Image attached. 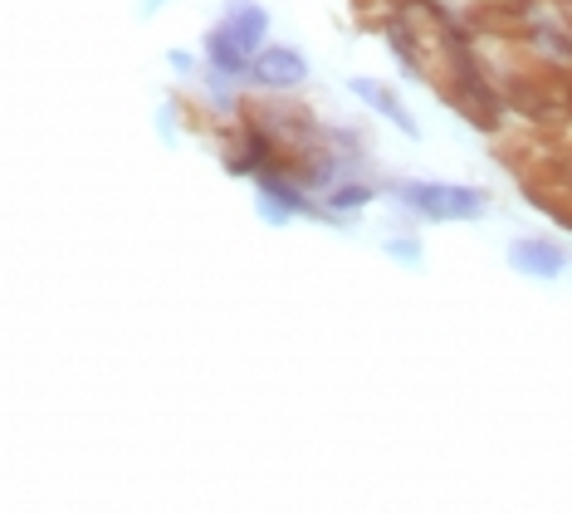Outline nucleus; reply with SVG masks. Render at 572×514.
<instances>
[{"instance_id":"f257e3e1","label":"nucleus","mask_w":572,"mask_h":514,"mask_svg":"<svg viewBox=\"0 0 572 514\" xmlns=\"http://www.w3.org/2000/svg\"><path fill=\"white\" fill-rule=\"evenodd\" d=\"M401 196L431 216V221H465V216H480L484 211V191L475 187H445V182H416V187H401Z\"/></svg>"},{"instance_id":"f03ea898","label":"nucleus","mask_w":572,"mask_h":514,"mask_svg":"<svg viewBox=\"0 0 572 514\" xmlns=\"http://www.w3.org/2000/svg\"><path fill=\"white\" fill-rule=\"evenodd\" d=\"M264 35V10L260 5H230V15H225V30H216L211 35V54H216V64H225V69H240L245 64V54L260 45Z\"/></svg>"},{"instance_id":"7ed1b4c3","label":"nucleus","mask_w":572,"mask_h":514,"mask_svg":"<svg viewBox=\"0 0 572 514\" xmlns=\"http://www.w3.org/2000/svg\"><path fill=\"white\" fill-rule=\"evenodd\" d=\"M509 265L519 270V275H558L563 265H568V255L558 250V245H548V240H519L514 250H509Z\"/></svg>"},{"instance_id":"20e7f679","label":"nucleus","mask_w":572,"mask_h":514,"mask_svg":"<svg viewBox=\"0 0 572 514\" xmlns=\"http://www.w3.org/2000/svg\"><path fill=\"white\" fill-rule=\"evenodd\" d=\"M352 94L362 98L367 108H377L382 118H392L396 128L406 133V138H416V118H411V113H406V108L396 103V94L387 89V84H377V79H352Z\"/></svg>"},{"instance_id":"39448f33","label":"nucleus","mask_w":572,"mask_h":514,"mask_svg":"<svg viewBox=\"0 0 572 514\" xmlns=\"http://www.w3.org/2000/svg\"><path fill=\"white\" fill-rule=\"evenodd\" d=\"M255 79H260V84H274V89L299 84V79H304V59H299L294 49H264V54H255Z\"/></svg>"}]
</instances>
